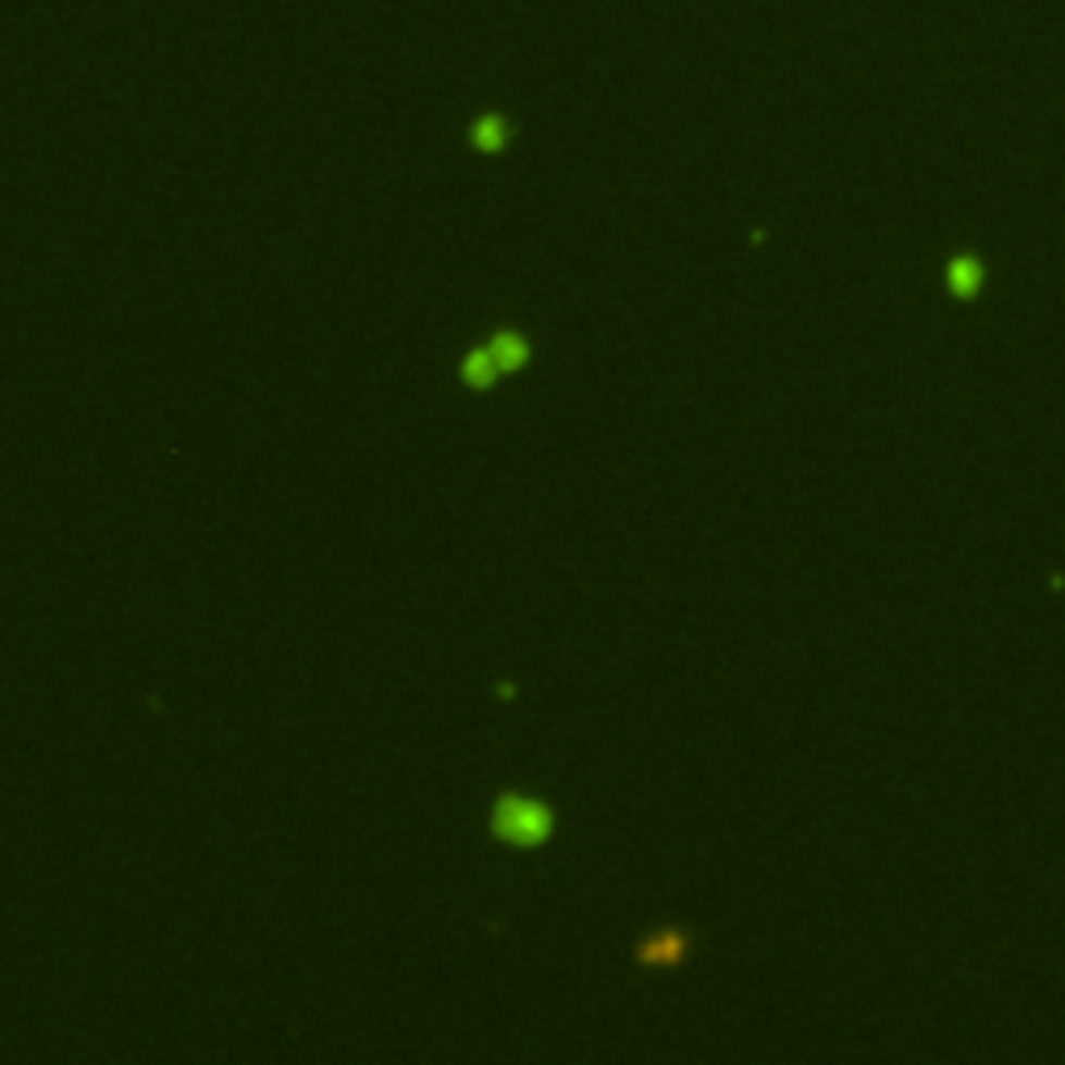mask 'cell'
<instances>
[{
	"label": "cell",
	"instance_id": "obj_2",
	"mask_svg": "<svg viewBox=\"0 0 1065 1065\" xmlns=\"http://www.w3.org/2000/svg\"><path fill=\"white\" fill-rule=\"evenodd\" d=\"M691 953V932L686 928H654L637 941V962L645 970H674Z\"/></svg>",
	"mask_w": 1065,
	"mask_h": 1065
},
{
	"label": "cell",
	"instance_id": "obj_5",
	"mask_svg": "<svg viewBox=\"0 0 1065 1065\" xmlns=\"http://www.w3.org/2000/svg\"><path fill=\"white\" fill-rule=\"evenodd\" d=\"M982 284H987V267L974 259V255H957V259L949 262V292L957 300H974L982 292Z\"/></svg>",
	"mask_w": 1065,
	"mask_h": 1065
},
{
	"label": "cell",
	"instance_id": "obj_1",
	"mask_svg": "<svg viewBox=\"0 0 1065 1065\" xmlns=\"http://www.w3.org/2000/svg\"><path fill=\"white\" fill-rule=\"evenodd\" d=\"M487 829L499 845H512V850H542L545 841L558 829V816L554 807L537 800V795H524V791H504L496 795V804L487 812Z\"/></svg>",
	"mask_w": 1065,
	"mask_h": 1065
},
{
	"label": "cell",
	"instance_id": "obj_6",
	"mask_svg": "<svg viewBox=\"0 0 1065 1065\" xmlns=\"http://www.w3.org/2000/svg\"><path fill=\"white\" fill-rule=\"evenodd\" d=\"M508 138H512V129H508V121L499 117V113H483V117L471 125V143H474V150H483V154L508 150Z\"/></svg>",
	"mask_w": 1065,
	"mask_h": 1065
},
{
	"label": "cell",
	"instance_id": "obj_4",
	"mask_svg": "<svg viewBox=\"0 0 1065 1065\" xmlns=\"http://www.w3.org/2000/svg\"><path fill=\"white\" fill-rule=\"evenodd\" d=\"M499 375H504V371L496 367V358H492L487 346H474V350H467L462 362H458V380L467 383L471 392H492V387L499 383Z\"/></svg>",
	"mask_w": 1065,
	"mask_h": 1065
},
{
	"label": "cell",
	"instance_id": "obj_3",
	"mask_svg": "<svg viewBox=\"0 0 1065 1065\" xmlns=\"http://www.w3.org/2000/svg\"><path fill=\"white\" fill-rule=\"evenodd\" d=\"M487 350L496 358V367L504 375H517L529 367V358H533V346H529V337L517 330H496L492 333V342H487Z\"/></svg>",
	"mask_w": 1065,
	"mask_h": 1065
}]
</instances>
